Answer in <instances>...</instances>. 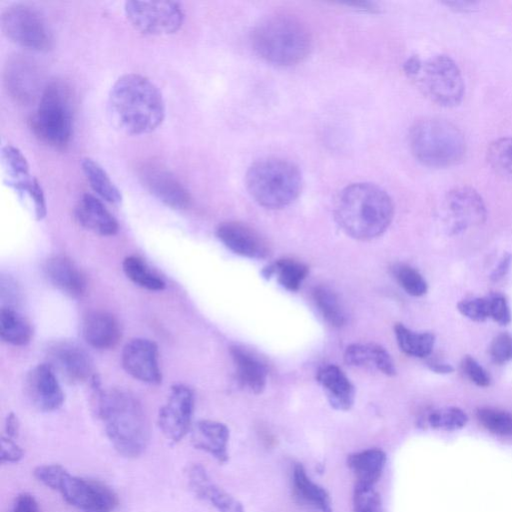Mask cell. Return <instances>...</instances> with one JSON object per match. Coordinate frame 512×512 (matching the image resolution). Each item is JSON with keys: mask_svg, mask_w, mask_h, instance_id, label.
Listing matches in <instances>:
<instances>
[{"mask_svg": "<svg viewBox=\"0 0 512 512\" xmlns=\"http://www.w3.org/2000/svg\"><path fill=\"white\" fill-rule=\"evenodd\" d=\"M110 122L129 136L155 132L166 118V103L158 87L147 77L128 74L119 77L107 102Z\"/></svg>", "mask_w": 512, "mask_h": 512, "instance_id": "obj_1", "label": "cell"}, {"mask_svg": "<svg viewBox=\"0 0 512 512\" xmlns=\"http://www.w3.org/2000/svg\"><path fill=\"white\" fill-rule=\"evenodd\" d=\"M96 414L119 455L136 458L145 453L149 444L150 427L142 404L133 394L118 388L99 390Z\"/></svg>", "mask_w": 512, "mask_h": 512, "instance_id": "obj_2", "label": "cell"}, {"mask_svg": "<svg viewBox=\"0 0 512 512\" xmlns=\"http://www.w3.org/2000/svg\"><path fill=\"white\" fill-rule=\"evenodd\" d=\"M335 216L347 236L370 240L383 235L389 227L395 206L384 189L371 184H355L339 194Z\"/></svg>", "mask_w": 512, "mask_h": 512, "instance_id": "obj_3", "label": "cell"}, {"mask_svg": "<svg viewBox=\"0 0 512 512\" xmlns=\"http://www.w3.org/2000/svg\"><path fill=\"white\" fill-rule=\"evenodd\" d=\"M252 40L256 54L277 65L299 64L313 48L307 26L288 14H275L261 19L254 29Z\"/></svg>", "mask_w": 512, "mask_h": 512, "instance_id": "obj_4", "label": "cell"}, {"mask_svg": "<svg viewBox=\"0 0 512 512\" xmlns=\"http://www.w3.org/2000/svg\"><path fill=\"white\" fill-rule=\"evenodd\" d=\"M409 147L420 164L433 168L457 166L467 153L466 137L446 119L427 117L410 128Z\"/></svg>", "mask_w": 512, "mask_h": 512, "instance_id": "obj_5", "label": "cell"}, {"mask_svg": "<svg viewBox=\"0 0 512 512\" xmlns=\"http://www.w3.org/2000/svg\"><path fill=\"white\" fill-rule=\"evenodd\" d=\"M246 184L256 202L268 209L284 208L295 202L303 188L299 168L281 158L261 159L247 170Z\"/></svg>", "mask_w": 512, "mask_h": 512, "instance_id": "obj_6", "label": "cell"}, {"mask_svg": "<svg viewBox=\"0 0 512 512\" xmlns=\"http://www.w3.org/2000/svg\"><path fill=\"white\" fill-rule=\"evenodd\" d=\"M74 120V95L70 87L62 80L46 85L30 120L35 136L50 147L65 149L72 142Z\"/></svg>", "mask_w": 512, "mask_h": 512, "instance_id": "obj_7", "label": "cell"}, {"mask_svg": "<svg viewBox=\"0 0 512 512\" xmlns=\"http://www.w3.org/2000/svg\"><path fill=\"white\" fill-rule=\"evenodd\" d=\"M35 477L56 490L70 506L84 512H114L118 506L115 491L99 481L75 477L58 465L38 467Z\"/></svg>", "mask_w": 512, "mask_h": 512, "instance_id": "obj_8", "label": "cell"}, {"mask_svg": "<svg viewBox=\"0 0 512 512\" xmlns=\"http://www.w3.org/2000/svg\"><path fill=\"white\" fill-rule=\"evenodd\" d=\"M425 95L440 106L454 107L463 102L465 80L457 65L447 55L423 62L414 78Z\"/></svg>", "mask_w": 512, "mask_h": 512, "instance_id": "obj_9", "label": "cell"}, {"mask_svg": "<svg viewBox=\"0 0 512 512\" xmlns=\"http://www.w3.org/2000/svg\"><path fill=\"white\" fill-rule=\"evenodd\" d=\"M2 27L12 42L33 52L46 53L53 49L55 38L45 15L27 4H15L5 9Z\"/></svg>", "mask_w": 512, "mask_h": 512, "instance_id": "obj_10", "label": "cell"}, {"mask_svg": "<svg viewBox=\"0 0 512 512\" xmlns=\"http://www.w3.org/2000/svg\"><path fill=\"white\" fill-rule=\"evenodd\" d=\"M125 13L128 23L140 34L149 36L172 35L182 28L185 13L173 2H126Z\"/></svg>", "mask_w": 512, "mask_h": 512, "instance_id": "obj_11", "label": "cell"}, {"mask_svg": "<svg viewBox=\"0 0 512 512\" xmlns=\"http://www.w3.org/2000/svg\"><path fill=\"white\" fill-rule=\"evenodd\" d=\"M446 226L448 233L458 236L487 222V209L483 197L469 186L456 187L445 202Z\"/></svg>", "mask_w": 512, "mask_h": 512, "instance_id": "obj_12", "label": "cell"}, {"mask_svg": "<svg viewBox=\"0 0 512 512\" xmlns=\"http://www.w3.org/2000/svg\"><path fill=\"white\" fill-rule=\"evenodd\" d=\"M47 365L70 385L84 384L95 378L92 357L75 341L62 340L50 345Z\"/></svg>", "mask_w": 512, "mask_h": 512, "instance_id": "obj_13", "label": "cell"}, {"mask_svg": "<svg viewBox=\"0 0 512 512\" xmlns=\"http://www.w3.org/2000/svg\"><path fill=\"white\" fill-rule=\"evenodd\" d=\"M137 174L147 192L166 206L183 210L192 203V196L186 186L162 164L145 163L139 166Z\"/></svg>", "mask_w": 512, "mask_h": 512, "instance_id": "obj_14", "label": "cell"}, {"mask_svg": "<svg viewBox=\"0 0 512 512\" xmlns=\"http://www.w3.org/2000/svg\"><path fill=\"white\" fill-rule=\"evenodd\" d=\"M195 396L189 387L178 385L170 391L166 404L159 410L157 424L173 444L182 441L192 428Z\"/></svg>", "mask_w": 512, "mask_h": 512, "instance_id": "obj_15", "label": "cell"}, {"mask_svg": "<svg viewBox=\"0 0 512 512\" xmlns=\"http://www.w3.org/2000/svg\"><path fill=\"white\" fill-rule=\"evenodd\" d=\"M122 361L126 373L142 383H162L158 347L155 341L146 338L130 340L123 350Z\"/></svg>", "mask_w": 512, "mask_h": 512, "instance_id": "obj_16", "label": "cell"}, {"mask_svg": "<svg viewBox=\"0 0 512 512\" xmlns=\"http://www.w3.org/2000/svg\"><path fill=\"white\" fill-rule=\"evenodd\" d=\"M25 393L32 404L45 413L62 407L65 394L55 370L47 364L39 365L29 371L25 378Z\"/></svg>", "mask_w": 512, "mask_h": 512, "instance_id": "obj_17", "label": "cell"}, {"mask_svg": "<svg viewBox=\"0 0 512 512\" xmlns=\"http://www.w3.org/2000/svg\"><path fill=\"white\" fill-rule=\"evenodd\" d=\"M216 236L229 250L240 256L266 259L270 256L266 240L254 228L237 222H227L216 229Z\"/></svg>", "mask_w": 512, "mask_h": 512, "instance_id": "obj_18", "label": "cell"}, {"mask_svg": "<svg viewBox=\"0 0 512 512\" xmlns=\"http://www.w3.org/2000/svg\"><path fill=\"white\" fill-rule=\"evenodd\" d=\"M42 76L32 60L15 55L8 60L5 82L10 95L17 102L28 104L37 97L42 87Z\"/></svg>", "mask_w": 512, "mask_h": 512, "instance_id": "obj_19", "label": "cell"}, {"mask_svg": "<svg viewBox=\"0 0 512 512\" xmlns=\"http://www.w3.org/2000/svg\"><path fill=\"white\" fill-rule=\"evenodd\" d=\"M44 270L49 283L67 296L82 298L86 294V277L72 259L54 256L46 261Z\"/></svg>", "mask_w": 512, "mask_h": 512, "instance_id": "obj_20", "label": "cell"}, {"mask_svg": "<svg viewBox=\"0 0 512 512\" xmlns=\"http://www.w3.org/2000/svg\"><path fill=\"white\" fill-rule=\"evenodd\" d=\"M188 485L200 499L207 500L218 512H245L237 499L216 486L202 466L195 465L187 471Z\"/></svg>", "mask_w": 512, "mask_h": 512, "instance_id": "obj_21", "label": "cell"}, {"mask_svg": "<svg viewBox=\"0 0 512 512\" xmlns=\"http://www.w3.org/2000/svg\"><path fill=\"white\" fill-rule=\"evenodd\" d=\"M77 223L100 236H113L118 233L119 226L115 217L108 212L102 200L85 194L75 207Z\"/></svg>", "mask_w": 512, "mask_h": 512, "instance_id": "obj_22", "label": "cell"}, {"mask_svg": "<svg viewBox=\"0 0 512 512\" xmlns=\"http://www.w3.org/2000/svg\"><path fill=\"white\" fill-rule=\"evenodd\" d=\"M84 337L86 343L99 350L115 348L122 338L118 320L106 311H94L84 321Z\"/></svg>", "mask_w": 512, "mask_h": 512, "instance_id": "obj_23", "label": "cell"}, {"mask_svg": "<svg viewBox=\"0 0 512 512\" xmlns=\"http://www.w3.org/2000/svg\"><path fill=\"white\" fill-rule=\"evenodd\" d=\"M317 381L326 391L331 407L337 410L347 411L354 407L356 389L344 371L336 366L320 369Z\"/></svg>", "mask_w": 512, "mask_h": 512, "instance_id": "obj_24", "label": "cell"}, {"mask_svg": "<svg viewBox=\"0 0 512 512\" xmlns=\"http://www.w3.org/2000/svg\"><path fill=\"white\" fill-rule=\"evenodd\" d=\"M228 427L218 421L202 420L197 423L193 435V445L213 456L220 464L228 460Z\"/></svg>", "mask_w": 512, "mask_h": 512, "instance_id": "obj_25", "label": "cell"}, {"mask_svg": "<svg viewBox=\"0 0 512 512\" xmlns=\"http://www.w3.org/2000/svg\"><path fill=\"white\" fill-rule=\"evenodd\" d=\"M230 354L234 359L240 386L256 395L263 393L267 380L266 366L243 347L234 346L230 349Z\"/></svg>", "mask_w": 512, "mask_h": 512, "instance_id": "obj_26", "label": "cell"}, {"mask_svg": "<svg viewBox=\"0 0 512 512\" xmlns=\"http://www.w3.org/2000/svg\"><path fill=\"white\" fill-rule=\"evenodd\" d=\"M345 361L350 366L376 368L387 376L397 374L393 358L377 345H351L346 350Z\"/></svg>", "mask_w": 512, "mask_h": 512, "instance_id": "obj_27", "label": "cell"}, {"mask_svg": "<svg viewBox=\"0 0 512 512\" xmlns=\"http://www.w3.org/2000/svg\"><path fill=\"white\" fill-rule=\"evenodd\" d=\"M387 456L380 449H367L349 456L348 467L353 471L356 484L361 487H375L383 475Z\"/></svg>", "mask_w": 512, "mask_h": 512, "instance_id": "obj_28", "label": "cell"}, {"mask_svg": "<svg viewBox=\"0 0 512 512\" xmlns=\"http://www.w3.org/2000/svg\"><path fill=\"white\" fill-rule=\"evenodd\" d=\"M2 164L5 183L20 196L34 183L26 157L14 146H5L2 150Z\"/></svg>", "mask_w": 512, "mask_h": 512, "instance_id": "obj_29", "label": "cell"}, {"mask_svg": "<svg viewBox=\"0 0 512 512\" xmlns=\"http://www.w3.org/2000/svg\"><path fill=\"white\" fill-rule=\"evenodd\" d=\"M0 336L6 344L24 346L32 340L33 328L15 308L3 307L0 311Z\"/></svg>", "mask_w": 512, "mask_h": 512, "instance_id": "obj_30", "label": "cell"}, {"mask_svg": "<svg viewBox=\"0 0 512 512\" xmlns=\"http://www.w3.org/2000/svg\"><path fill=\"white\" fill-rule=\"evenodd\" d=\"M82 168L90 186L105 202L118 205L123 202V195L109 177L105 169L93 158L83 159Z\"/></svg>", "mask_w": 512, "mask_h": 512, "instance_id": "obj_31", "label": "cell"}, {"mask_svg": "<svg viewBox=\"0 0 512 512\" xmlns=\"http://www.w3.org/2000/svg\"><path fill=\"white\" fill-rule=\"evenodd\" d=\"M266 278L276 276L278 283L290 291H297L308 275V267L294 259H280L263 271Z\"/></svg>", "mask_w": 512, "mask_h": 512, "instance_id": "obj_32", "label": "cell"}, {"mask_svg": "<svg viewBox=\"0 0 512 512\" xmlns=\"http://www.w3.org/2000/svg\"><path fill=\"white\" fill-rule=\"evenodd\" d=\"M397 345L407 356L425 358L433 353L436 337L429 333H416L403 325L395 327Z\"/></svg>", "mask_w": 512, "mask_h": 512, "instance_id": "obj_33", "label": "cell"}, {"mask_svg": "<svg viewBox=\"0 0 512 512\" xmlns=\"http://www.w3.org/2000/svg\"><path fill=\"white\" fill-rule=\"evenodd\" d=\"M294 485L298 497L314 506L320 512H333L326 490L313 483L301 465L295 467Z\"/></svg>", "mask_w": 512, "mask_h": 512, "instance_id": "obj_34", "label": "cell"}, {"mask_svg": "<svg viewBox=\"0 0 512 512\" xmlns=\"http://www.w3.org/2000/svg\"><path fill=\"white\" fill-rule=\"evenodd\" d=\"M314 299L321 315L330 326L341 327L346 324V310L333 289L324 286L316 287Z\"/></svg>", "mask_w": 512, "mask_h": 512, "instance_id": "obj_35", "label": "cell"}, {"mask_svg": "<svg viewBox=\"0 0 512 512\" xmlns=\"http://www.w3.org/2000/svg\"><path fill=\"white\" fill-rule=\"evenodd\" d=\"M123 267L125 276L140 287L149 291H163L166 288L165 280L154 273L142 258L128 256Z\"/></svg>", "mask_w": 512, "mask_h": 512, "instance_id": "obj_36", "label": "cell"}, {"mask_svg": "<svg viewBox=\"0 0 512 512\" xmlns=\"http://www.w3.org/2000/svg\"><path fill=\"white\" fill-rule=\"evenodd\" d=\"M487 162L498 176L512 183V136L499 138L489 146Z\"/></svg>", "mask_w": 512, "mask_h": 512, "instance_id": "obj_37", "label": "cell"}, {"mask_svg": "<svg viewBox=\"0 0 512 512\" xmlns=\"http://www.w3.org/2000/svg\"><path fill=\"white\" fill-rule=\"evenodd\" d=\"M468 417L464 410L446 407L434 411L428 416L427 423L436 429L455 431L465 427Z\"/></svg>", "mask_w": 512, "mask_h": 512, "instance_id": "obj_38", "label": "cell"}, {"mask_svg": "<svg viewBox=\"0 0 512 512\" xmlns=\"http://www.w3.org/2000/svg\"><path fill=\"white\" fill-rule=\"evenodd\" d=\"M477 418L491 433L503 436L512 437V415L507 411L483 408L477 411Z\"/></svg>", "mask_w": 512, "mask_h": 512, "instance_id": "obj_39", "label": "cell"}, {"mask_svg": "<svg viewBox=\"0 0 512 512\" xmlns=\"http://www.w3.org/2000/svg\"><path fill=\"white\" fill-rule=\"evenodd\" d=\"M395 276L398 284L411 296H423L427 293V284L418 271L408 266H398L395 268Z\"/></svg>", "mask_w": 512, "mask_h": 512, "instance_id": "obj_40", "label": "cell"}, {"mask_svg": "<svg viewBox=\"0 0 512 512\" xmlns=\"http://www.w3.org/2000/svg\"><path fill=\"white\" fill-rule=\"evenodd\" d=\"M355 512H384L383 504L374 487L356 486Z\"/></svg>", "mask_w": 512, "mask_h": 512, "instance_id": "obj_41", "label": "cell"}, {"mask_svg": "<svg viewBox=\"0 0 512 512\" xmlns=\"http://www.w3.org/2000/svg\"><path fill=\"white\" fill-rule=\"evenodd\" d=\"M459 313L467 318L484 323L489 318V298H471L460 301L457 306Z\"/></svg>", "mask_w": 512, "mask_h": 512, "instance_id": "obj_42", "label": "cell"}, {"mask_svg": "<svg viewBox=\"0 0 512 512\" xmlns=\"http://www.w3.org/2000/svg\"><path fill=\"white\" fill-rule=\"evenodd\" d=\"M19 197L32 205L36 220H43L46 216L47 206L45 196L42 185L39 184L36 178L32 186L23 195H20Z\"/></svg>", "mask_w": 512, "mask_h": 512, "instance_id": "obj_43", "label": "cell"}, {"mask_svg": "<svg viewBox=\"0 0 512 512\" xmlns=\"http://www.w3.org/2000/svg\"><path fill=\"white\" fill-rule=\"evenodd\" d=\"M490 356L498 365L512 360V336L507 334L498 335L490 346Z\"/></svg>", "mask_w": 512, "mask_h": 512, "instance_id": "obj_44", "label": "cell"}, {"mask_svg": "<svg viewBox=\"0 0 512 512\" xmlns=\"http://www.w3.org/2000/svg\"><path fill=\"white\" fill-rule=\"evenodd\" d=\"M461 366H463L467 376L473 381L475 385L480 387H489L490 376L487 371L481 366L475 358L469 356H466Z\"/></svg>", "mask_w": 512, "mask_h": 512, "instance_id": "obj_45", "label": "cell"}, {"mask_svg": "<svg viewBox=\"0 0 512 512\" xmlns=\"http://www.w3.org/2000/svg\"><path fill=\"white\" fill-rule=\"evenodd\" d=\"M488 298L489 318H493L500 326L510 324L511 313L507 299L501 296H491Z\"/></svg>", "mask_w": 512, "mask_h": 512, "instance_id": "obj_46", "label": "cell"}, {"mask_svg": "<svg viewBox=\"0 0 512 512\" xmlns=\"http://www.w3.org/2000/svg\"><path fill=\"white\" fill-rule=\"evenodd\" d=\"M25 457V451L20 447L15 439L4 437L2 439V458L3 464H17Z\"/></svg>", "mask_w": 512, "mask_h": 512, "instance_id": "obj_47", "label": "cell"}, {"mask_svg": "<svg viewBox=\"0 0 512 512\" xmlns=\"http://www.w3.org/2000/svg\"><path fill=\"white\" fill-rule=\"evenodd\" d=\"M12 512H40L36 499L28 494L20 495L15 499Z\"/></svg>", "mask_w": 512, "mask_h": 512, "instance_id": "obj_48", "label": "cell"}, {"mask_svg": "<svg viewBox=\"0 0 512 512\" xmlns=\"http://www.w3.org/2000/svg\"><path fill=\"white\" fill-rule=\"evenodd\" d=\"M17 293L18 289L15 284H12V281L5 280V278L2 279V298L3 300H8L7 306L5 307L14 308L13 305H15L18 299Z\"/></svg>", "mask_w": 512, "mask_h": 512, "instance_id": "obj_49", "label": "cell"}, {"mask_svg": "<svg viewBox=\"0 0 512 512\" xmlns=\"http://www.w3.org/2000/svg\"><path fill=\"white\" fill-rule=\"evenodd\" d=\"M510 264H511L510 255L504 256V257L500 259L499 264L494 270V273L491 274V279L495 281H498L501 278H504L508 273Z\"/></svg>", "mask_w": 512, "mask_h": 512, "instance_id": "obj_50", "label": "cell"}, {"mask_svg": "<svg viewBox=\"0 0 512 512\" xmlns=\"http://www.w3.org/2000/svg\"><path fill=\"white\" fill-rule=\"evenodd\" d=\"M19 427L20 426L17 417L15 414H10L7 416L5 421V435L4 437L15 439L19 434Z\"/></svg>", "mask_w": 512, "mask_h": 512, "instance_id": "obj_51", "label": "cell"}, {"mask_svg": "<svg viewBox=\"0 0 512 512\" xmlns=\"http://www.w3.org/2000/svg\"><path fill=\"white\" fill-rule=\"evenodd\" d=\"M431 370L435 371L437 374L447 375L454 371V367L447 364H431L429 365Z\"/></svg>", "mask_w": 512, "mask_h": 512, "instance_id": "obj_52", "label": "cell"}, {"mask_svg": "<svg viewBox=\"0 0 512 512\" xmlns=\"http://www.w3.org/2000/svg\"><path fill=\"white\" fill-rule=\"evenodd\" d=\"M349 6L356 7L357 9L364 10V12L374 13L377 8L374 4L370 3H351L347 4Z\"/></svg>", "mask_w": 512, "mask_h": 512, "instance_id": "obj_53", "label": "cell"}, {"mask_svg": "<svg viewBox=\"0 0 512 512\" xmlns=\"http://www.w3.org/2000/svg\"><path fill=\"white\" fill-rule=\"evenodd\" d=\"M447 5L448 6L457 8V9H461V10H467L470 9L471 7H474L477 4L476 3H468V2H449L447 3Z\"/></svg>", "mask_w": 512, "mask_h": 512, "instance_id": "obj_54", "label": "cell"}]
</instances>
